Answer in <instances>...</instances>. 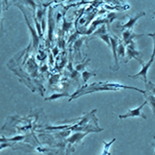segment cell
Wrapping results in <instances>:
<instances>
[{
  "label": "cell",
  "instance_id": "30bf717a",
  "mask_svg": "<svg viewBox=\"0 0 155 155\" xmlns=\"http://www.w3.org/2000/svg\"><path fill=\"white\" fill-rule=\"evenodd\" d=\"M117 55L118 57L123 58L126 55V48H125V45L123 44V42L119 41L118 43V47H117Z\"/></svg>",
  "mask_w": 155,
  "mask_h": 155
},
{
  "label": "cell",
  "instance_id": "9c48e42d",
  "mask_svg": "<svg viewBox=\"0 0 155 155\" xmlns=\"http://www.w3.org/2000/svg\"><path fill=\"white\" fill-rule=\"evenodd\" d=\"M53 25H54V21H53V18H52L51 9H50V11H48V41L52 40Z\"/></svg>",
  "mask_w": 155,
  "mask_h": 155
},
{
  "label": "cell",
  "instance_id": "9a60e30c",
  "mask_svg": "<svg viewBox=\"0 0 155 155\" xmlns=\"http://www.w3.org/2000/svg\"><path fill=\"white\" fill-rule=\"evenodd\" d=\"M96 74L95 73H91V72H89V71H84L82 72V74H81V76H82V81H84V82H86L87 81H88V79L90 77H92V76H95Z\"/></svg>",
  "mask_w": 155,
  "mask_h": 155
},
{
  "label": "cell",
  "instance_id": "7c38bea8",
  "mask_svg": "<svg viewBox=\"0 0 155 155\" xmlns=\"http://www.w3.org/2000/svg\"><path fill=\"white\" fill-rule=\"evenodd\" d=\"M114 142H115V139L111 140L110 143H106V142H104L103 143H104L105 147H104V149H103V151H102L101 155H110V145L113 144Z\"/></svg>",
  "mask_w": 155,
  "mask_h": 155
},
{
  "label": "cell",
  "instance_id": "7a4b0ae2",
  "mask_svg": "<svg viewBox=\"0 0 155 155\" xmlns=\"http://www.w3.org/2000/svg\"><path fill=\"white\" fill-rule=\"evenodd\" d=\"M154 58H155V48L153 47V52H152V55H151V57H150L149 61L147 63H143V64H140L142 65V70H140L138 74L133 75V76H129V77L133 78V79H137V78H139V77H142L143 81L145 82V84H147V71L150 68V66L152 65V63L154 61Z\"/></svg>",
  "mask_w": 155,
  "mask_h": 155
},
{
  "label": "cell",
  "instance_id": "5bb4252c",
  "mask_svg": "<svg viewBox=\"0 0 155 155\" xmlns=\"http://www.w3.org/2000/svg\"><path fill=\"white\" fill-rule=\"evenodd\" d=\"M100 39H102V40H103L106 44H107V46L108 47H110V35L108 33H105V34H101V35H99L98 36Z\"/></svg>",
  "mask_w": 155,
  "mask_h": 155
},
{
  "label": "cell",
  "instance_id": "5b68a950",
  "mask_svg": "<svg viewBox=\"0 0 155 155\" xmlns=\"http://www.w3.org/2000/svg\"><path fill=\"white\" fill-rule=\"evenodd\" d=\"M126 50H127V58H126V59L124 60V62H127L128 60L132 59V58H135V59H137L140 63V64H143V61L139 57V56H142L143 53L136 50L135 42H132L131 44H129V45L127 46V48H126Z\"/></svg>",
  "mask_w": 155,
  "mask_h": 155
},
{
  "label": "cell",
  "instance_id": "4fadbf2b",
  "mask_svg": "<svg viewBox=\"0 0 155 155\" xmlns=\"http://www.w3.org/2000/svg\"><path fill=\"white\" fill-rule=\"evenodd\" d=\"M144 96H145V98H147V103H149L150 106H151L152 110H153V114H154V115H155V96L152 95V94L147 95V93L144 94Z\"/></svg>",
  "mask_w": 155,
  "mask_h": 155
},
{
  "label": "cell",
  "instance_id": "8fae6325",
  "mask_svg": "<svg viewBox=\"0 0 155 155\" xmlns=\"http://www.w3.org/2000/svg\"><path fill=\"white\" fill-rule=\"evenodd\" d=\"M69 96H70L69 93H66V92H64V93H53L52 95L48 97V98H46L45 100L46 101H55L58 98H61V97H69Z\"/></svg>",
  "mask_w": 155,
  "mask_h": 155
},
{
  "label": "cell",
  "instance_id": "3957f363",
  "mask_svg": "<svg viewBox=\"0 0 155 155\" xmlns=\"http://www.w3.org/2000/svg\"><path fill=\"white\" fill-rule=\"evenodd\" d=\"M110 48L113 50V54H114V65L110 67V69L113 71H117L119 69V63H118V55H117V47L119 40L116 36H110Z\"/></svg>",
  "mask_w": 155,
  "mask_h": 155
},
{
  "label": "cell",
  "instance_id": "ac0fdd59",
  "mask_svg": "<svg viewBox=\"0 0 155 155\" xmlns=\"http://www.w3.org/2000/svg\"><path fill=\"white\" fill-rule=\"evenodd\" d=\"M0 27L3 30V26H2V18H1V9H0Z\"/></svg>",
  "mask_w": 155,
  "mask_h": 155
},
{
  "label": "cell",
  "instance_id": "52a82bcc",
  "mask_svg": "<svg viewBox=\"0 0 155 155\" xmlns=\"http://www.w3.org/2000/svg\"><path fill=\"white\" fill-rule=\"evenodd\" d=\"M144 15H145L144 12H140V13H139L138 15H136V16H134V17H130L129 21L127 22L122 24V25H118V27H120L121 29H123V31L124 30H132V29L134 28V26H135V23L137 22L138 19L140 18H142L143 16H144Z\"/></svg>",
  "mask_w": 155,
  "mask_h": 155
},
{
  "label": "cell",
  "instance_id": "ba28073f",
  "mask_svg": "<svg viewBox=\"0 0 155 155\" xmlns=\"http://www.w3.org/2000/svg\"><path fill=\"white\" fill-rule=\"evenodd\" d=\"M143 36V34H135L132 30H124L122 32V38H123V44L126 46H128L129 44L134 42V39L140 38Z\"/></svg>",
  "mask_w": 155,
  "mask_h": 155
},
{
  "label": "cell",
  "instance_id": "277c9868",
  "mask_svg": "<svg viewBox=\"0 0 155 155\" xmlns=\"http://www.w3.org/2000/svg\"><path fill=\"white\" fill-rule=\"evenodd\" d=\"M147 104V101H144V103H143L140 107L136 109H132V110H129L127 113L125 114L122 115H119V118L120 119H123V118H127V117H143L144 119H147V116H145L143 113H142V109L143 107Z\"/></svg>",
  "mask_w": 155,
  "mask_h": 155
},
{
  "label": "cell",
  "instance_id": "d6986e66",
  "mask_svg": "<svg viewBox=\"0 0 155 155\" xmlns=\"http://www.w3.org/2000/svg\"><path fill=\"white\" fill-rule=\"evenodd\" d=\"M103 21H98V24H99V22H103ZM96 24H97V23H96V22H94V23H93V25H95V26H96Z\"/></svg>",
  "mask_w": 155,
  "mask_h": 155
},
{
  "label": "cell",
  "instance_id": "8992f818",
  "mask_svg": "<svg viewBox=\"0 0 155 155\" xmlns=\"http://www.w3.org/2000/svg\"><path fill=\"white\" fill-rule=\"evenodd\" d=\"M18 6L19 7V9L21 10L22 13H23V16H24V18H25V21H26V24H27V26L29 28V30H30V33H31V36H32V42H33V47L34 48H37L38 45H39V41H40V39H39V35H38V33L36 32V30L34 29L32 26H31V24L30 22H29L28 21V18H27V16H26V14L25 12L23 11V9L21 6H19V5H18Z\"/></svg>",
  "mask_w": 155,
  "mask_h": 155
},
{
  "label": "cell",
  "instance_id": "2e32d148",
  "mask_svg": "<svg viewBox=\"0 0 155 155\" xmlns=\"http://www.w3.org/2000/svg\"><path fill=\"white\" fill-rule=\"evenodd\" d=\"M90 60L88 59L86 62H84V63H81V64H78L77 66H76V71L77 72H80V71H85V66L88 64V62H89Z\"/></svg>",
  "mask_w": 155,
  "mask_h": 155
},
{
  "label": "cell",
  "instance_id": "6da1fadb",
  "mask_svg": "<svg viewBox=\"0 0 155 155\" xmlns=\"http://www.w3.org/2000/svg\"><path fill=\"white\" fill-rule=\"evenodd\" d=\"M121 88L133 89V90L140 92V93H143V95L147 93V92H145L144 90L139 89V88H137V87L128 86V85H122V84H111V82H108V81H106V82L105 81H100V82H94V84H92L81 87L80 89H78L75 92V93L71 96L69 102L72 101L73 99L78 98V97H80L81 95L93 93V92H97V91H118Z\"/></svg>",
  "mask_w": 155,
  "mask_h": 155
},
{
  "label": "cell",
  "instance_id": "e0dca14e",
  "mask_svg": "<svg viewBox=\"0 0 155 155\" xmlns=\"http://www.w3.org/2000/svg\"><path fill=\"white\" fill-rule=\"evenodd\" d=\"M71 26H72V22H67V21H66V19H64V21H63L62 30L64 31V32H66V31L69 30V29L71 28Z\"/></svg>",
  "mask_w": 155,
  "mask_h": 155
}]
</instances>
